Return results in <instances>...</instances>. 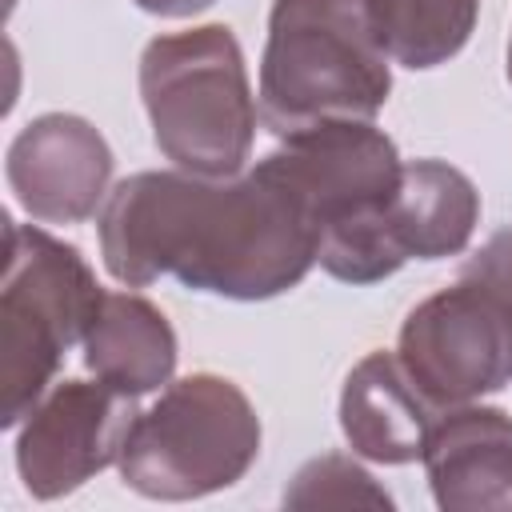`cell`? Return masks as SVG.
<instances>
[{
    "label": "cell",
    "mask_w": 512,
    "mask_h": 512,
    "mask_svg": "<svg viewBox=\"0 0 512 512\" xmlns=\"http://www.w3.org/2000/svg\"><path fill=\"white\" fill-rule=\"evenodd\" d=\"M100 256L128 288L176 276L192 292L268 300L308 276L320 228L264 164L224 180L136 172L108 192Z\"/></svg>",
    "instance_id": "6da1fadb"
},
{
    "label": "cell",
    "mask_w": 512,
    "mask_h": 512,
    "mask_svg": "<svg viewBox=\"0 0 512 512\" xmlns=\"http://www.w3.org/2000/svg\"><path fill=\"white\" fill-rule=\"evenodd\" d=\"M392 92L364 0H276L260 60V116L288 140L336 120H372Z\"/></svg>",
    "instance_id": "7a4b0ae2"
},
{
    "label": "cell",
    "mask_w": 512,
    "mask_h": 512,
    "mask_svg": "<svg viewBox=\"0 0 512 512\" xmlns=\"http://www.w3.org/2000/svg\"><path fill=\"white\" fill-rule=\"evenodd\" d=\"M140 96L156 148L192 176H236L256 140V100L244 52L228 24L148 40Z\"/></svg>",
    "instance_id": "3957f363"
},
{
    "label": "cell",
    "mask_w": 512,
    "mask_h": 512,
    "mask_svg": "<svg viewBox=\"0 0 512 512\" xmlns=\"http://www.w3.org/2000/svg\"><path fill=\"white\" fill-rule=\"evenodd\" d=\"M104 288L88 260L36 224L4 220L0 424L16 428L48 392L64 352L84 344Z\"/></svg>",
    "instance_id": "277c9868"
},
{
    "label": "cell",
    "mask_w": 512,
    "mask_h": 512,
    "mask_svg": "<svg viewBox=\"0 0 512 512\" xmlns=\"http://www.w3.org/2000/svg\"><path fill=\"white\" fill-rule=\"evenodd\" d=\"M260 456V416L240 384L196 372L136 416L120 476L148 500H200L232 488Z\"/></svg>",
    "instance_id": "5b68a950"
},
{
    "label": "cell",
    "mask_w": 512,
    "mask_h": 512,
    "mask_svg": "<svg viewBox=\"0 0 512 512\" xmlns=\"http://www.w3.org/2000/svg\"><path fill=\"white\" fill-rule=\"evenodd\" d=\"M396 356L440 412L476 404L512 380V312L480 280L460 276L408 312Z\"/></svg>",
    "instance_id": "8992f818"
},
{
    "label": "cell",
    "mask_w": 512,
    "mask_h": 512,
    "mask_svg": "<svg viewBox=\"0 0 512 512\" xmlns=\"http://www.w3.org/2000/svg\"><path fill=\"white\" fill-rule=\"evenodd\" d=\"M304 204L320 240L384 216L400 184V152L372 120H336L288 136L260 160Z\"/></svg>",
    "instance_id": "52a82bcc"
},
{
    "label": "cell",
    "mask_w": 512,
    "mask_h": 512,
    "mask_svg": "<svg viewBox=\"0 0 512 512\" xmlns=\"http://www.w3.org/2000/svg\"><path fill=\"white\" fill-rule=\"evenodd\" d=\"M136 416V396L104 380L48 388L16 436V472L28 496L60 500L108 464H120Z\"/></svg>",
    "instance_id": "ba28073f"
},
{
    "label": "cell",
    "mask_w": 512,
    "mask_h": 512,
    "mask_svg": "<svg viewBox=\"0 0 512 512\" xmlns=\"http://www.w3.org/2000/svg\"><path fill=\"white\" fill-rule=\"evenodd\" d=\"M4 176L16 204L32 220L80 224L108 192L112 148L84 116L44 112L28 120L8 144Z\"/></svg>",
    "instance_id": "9c48e42d"
},
{
    "label": "cell",
    "mask_w": 512,
    "mask_h": 512,
    "mask_svg": "<svg viewBox=\"0 0 512 512\" xmlns=\"http://www.w3.org/2000/svg\"><path fill=\"white\" fill-rule=\"evenodd\" d=\"M432 496L444 512H512V416L484 404L444 408L424 444Z\"/></svg>",
    "instance_id": "30bf717a"
},
{
    "label": "cell",
    "mask_w": 512,
    "mask_h": 512,
    "mask_svg": "<svg viewBox=\"0 0 512 512\" xmlns=\"http://www.w3.org/2000/svg\"><path fill=\"white\" fill-rule=\"evenodd\" d=\"M440 408L416 388L396 352H368L344 380L340 428L356 456L376 464H412L424 456Z\"/></svg>",
    "instance_id": "8fae6325"
},
{
    "label": "cell",
    "mask_w": 512,
    "mask_h": 512,
    "mask_svg": "<svg viewBox=\"0 0 512 512\" xmlns=\"http://www.w3.org/2000/svg\"><path fill=\"white\" fill-rule=\"evenodd\" d=\"M384 220L404 260H444L468 248L480 220V192L444 160H408Z\"/></svg>",
    "instance_id": "7c38bea8"
},
{
    "label": "cell",
    "mask_w": 512,
    "mask_h": 512,
    "mask_svg": "<svg viewBox=\"0 0 512 512\" xmlns=\"http://www.w3.org/2000/svg\"><path fill=\"white\" fill-rule=\"evenodd\" d=\"M84 368L128 396L156 392L172 380L176 332L152 300L136 292H104L84 336Z\"/></svg>",
    "instance_id": "4fadbf2b"
},
{
    "label": "cell",
    "mask_w": 512,
    "mask_h": 512,
    "mask_svg": "<svg viewBox=\"0 0 512 512\" xmlns=\"http://www.w3.org/2000/svg\"><path fill=\"white\" fill-rule=\"evenodd\" d=\"M364 4L388 60L420 72L452 60L468 44L480 8V0H364Z\"/></svg>",
    "instance_id": "5bb4252c"
},
{
    "label": "cell",
    "mask_w": 512,
    "mask_h": 512,
    "mask_svg": "<svg viewBox=\"0 0 512 512\" xmlns=\"http://www.w3.org/2000/svg\"><path fill=\"white\" fill-rule=\"evenodd\" d=\"M288 508H392V496L348 456L328 452L308 460L292 488L284 492Z\"/></svg>",
    "instance_id": "9a60e30c"
},
{
    "label": "cell",
    "mask_w": 512,
    "mask_h": 512,
    "mask_svg": "<svg viewBox=\"0 0 512 512\" xmlns=\"http://www.w3.org/2000/svg\"><path fill=\"white\" fill-rule=\"evenodd\" d=\"M464 276L480 280L488 292L500 296V304L512 312V228L496 232L464 268Z\"/></svg>",
    "instance_id": "2e32d148"
},
{
    "label": "cell",
    "mask_w": 512,
    "mask_h": 512,
    "mask_svg": "<svg viewBox=\"0 0 512 512\" xmlns=\"http://www.w3.org/2000/svg\"><path fill=\"white\" fill-rule=\"evenodd\" d=\"M132 4L144 8V12H152V16H172V20H180V16H196V12L212 8L216 0H132Z\"/></svg>",
    "instance_id": "e0dca14e"
},
{
    "label": "cell",
    "mask_w": 512,
    "mask_h": 512,
    "mask_svg": "<svg viewBox=\"0 0 512 512\" xmlns=\"http://www.w3.org/2000/svg\"><path fill=\"white\" fill-rule=\"evenodd\" d=\"M508 80H512V44H508Z\"/></svg>",
    "instance_id": "ac0fdd59"
}]
</instances>
